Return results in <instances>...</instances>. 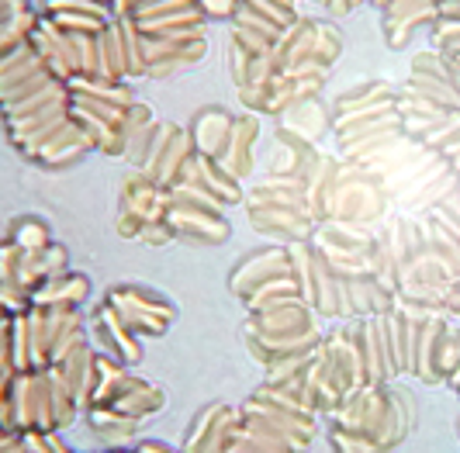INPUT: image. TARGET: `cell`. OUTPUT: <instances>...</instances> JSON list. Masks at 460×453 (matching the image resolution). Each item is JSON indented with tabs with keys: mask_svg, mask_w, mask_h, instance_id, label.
<instances>
[{
	"mask_svg": "<svg viewBox=\"0 0 460 453\" xmlns=\"http://www.w3.org/2000/svg\"><path fill=\"white\" fill-rule=\"evenodd\" d=\"M132 450L136 453H184L181 447H170V443H160V440H142Z\"/></svg>",
	"mask_w": 460,
	"mask_h": 453,
	"instance_id": "obj_13",
	"label": "cell"
},
{
	"mask_svg": "<svg viewBox=\"0 0 460 453\" xmlns=\"http://www.w3.org/2000/svg\"><path fill=\"white\" fill-rule=\"evenodd\" d=\"M104 305L118 315V322L136 336V340H149V336H163L170 329V322L177 315L173 301L163 298L153 288L142 284H118L104 295Z\"/></svg>",
	"mask_w": 460,
	"mask_h": 453,
	"instance_id": "obj_6",
	"label": "cell"
},
{
	"mask_svg": "<svg viewBox=\"0 0 460 453\" xmlns=\"http://www.w3.org/2000/svg\"><path fill=\"white\" fill-rule=\"evenodd\" d=\"M457 432H460V419H457Z\"/></svg>",
	"mask_w": 460,
	"mask_h": 453,
	"instance_id": "obj_16",
	"label": "cell"
},
{
	"mask_svg": "<svg viewBox=\"0 0 460 453\" xmlns=\"http://www.w3.org/2000/svg\"><path fill=\"white\" fill-rule=\"evenodd\" d=\"M329 432H346L367 440L377 450H394L412 430L415 408L392 385H367L346 395L329 415Z\"/></svg>",
	"mask_w": 460,
	"mask_h": 453,
	"instance_id": "obj_2",
	"label": "cell"
},
{
	"mask_svg": "<svg viewBox=\"0 0 460 453\" xmlns=\"http://www.w3.org/2000/svg\"><path fill=\"white\" fill-rule=\"evenodd\" d=\"M447 322L443 315H422L419 322V336H415V367L412 374L426 385H443L439 374V353H443V340H447Z\"/></svg>",
	"mask_w": 460,
	"mask_h": 453,
	"instance_id": "obj_10",
	"label": "cell"
},
{
	"mask_svg": "<svg viewBox=\"0 0 460 453\" xmlns=\"http://www.w3.org/2000/svg\"><path fill=\"white\" fill-rule=\"evenodd\" d=\"M93 336L101 340V353L111 357V360L125 363V367H136L142 350H138V340L118 322V315L101 301L97 315H93Z\"/></svg>",
	"mask_w": 460,
	"mask_h": 453,
	"instance_id": "obj_11",
	"label": "cell"
},
{
	"mask_svg": "<svg viewBox=\"0 0 460 453\" xmlns=\"http://www.w3.org/2000/svg\"><path fill=\"white\" fill-rule=\"evenodd\" d=\"M166 191L156 181H149L146 173L132 170L121 183V208H118V228L128 239H142L163 246L173 239V232L166 226Z\"/></svg>",
	"mask_w": 460,
	"mask_h": 453,
	"instance_id": "obj_4",
	"label": "cell"
},
{
	"mask_svg": "<svg viewBox=\"0 0 460 453\" xmlns=\"http://www.w3.org/2000/svg\"><path fill=\"white\" fill-rule=\"evenodd\" d=\"M329 443H332V453H385L367 440H357V436H346V432H329Z\"/></svg>",
	"mask_w": 460,
	"mask_h": 453,
	"instance_id": "obj_12",
	"label": "cell"
},
{
	"mask_svg": "<svg viewBox=\"0 0 460 453\" xmlns=\"http://www.w3.org/2000/svg\"><path fill=\"white\" fill-rule=\"evenodd\" d=\"M232 129H235V118H232L229 111H222V108H205V111L194 114L187 136H190V146H194L198 156L222 159L232 142Z\"/></svg>",
	"mask_w": 460,
	"mask_h": 453,
	"instance_id": "obj_9",
	"label": "cell"
},
{
	"mask_svg": "<svg viewBox=\"0 0 460 453\" xmlns=\"http://www.w3.org/2000/svg\"><path fill=\"white\" fill-rule=\"evenodd\" d=\"M91 295V280L84 273L63 271L56 277H46L35 295L28 301V308H46V312H80V305Z\"/></svg>",
	"mask_w": 460,
	"mask_h": 453,
	"instance_id": "obj_8",
	"label": "cell"
},
{
	"mask_svg": "<svg viewBox=\"0 0 460 453\" xmlns=\"http://www.w3.org/2000/svg\"><path fill=\"white\" fill-rule=\"evenodd\" d=\"M87 408H97V412H108V415H118V419H128V422L142 426L146 419H153L156 412L166 408V395H163V387L136 378L125 363L97 353Z\"/></svg>",
	"mask_w": 460,
	"mask_h": 453,
	"instance_id": "obj_3",
	"label": "cell"
},
{
	"mask_svg": "<svg viewBox=\"0 0 460 453\" xmlns=\"http://www.w3.org/2000/svg\"><path fill=\"white\" fill-rule=\"evenodd\" d=\"M235 422H239V405H226V402L205 405L194 415V422L187 426L181 450L184 453H226Z\"/></svg>",
	"mask_w": 460,
	"mask_h": 453,
	"instance_id": "obj_7",
	"label": "cell"
},
{
	"mask_svg": "<svg viewBox=\"0 0 460 453\" xmlns=\"http://www.w3.org/2000/svg\"><path fill=\"white\" fill-rule=\"evenodd\" d=\"M166 226L173 232V239H184L190 246H218L229 239V222L218 211V204L198 187H173L166 191Z\"/></svg>",
	"mask_w": 460,
	"mask_h": 453,
	"instance_id": "obj_5",
	"label": "cell"
},
{
	"mask_svg": "<svg viewBox=\"0 0 460 453\" xmlns=\"http://www.w3.org/2000/svg\"><path fill=\"white\" fill-rule=\"evenodd\" d=\"M104 453H136L132 447H111V450H104Z\"/></svg>",
	"mask_w": 460,
	"mask_h": 453,
	"instance_id": "obj_15",
	"label": "cell"
},
{
	"mask_svg": "<svg viewBox=\"0 0 460 453\" xmlns=\"http://www.w3.org/2000/svg\"><path fill=\"white\" fill-rule=\"evenodd\" d=\"M80 398L73 395L66 374L49 370H18L0 387V422L14 436L31 432H63L80 415Z\"/></svg>",
	"mask_w": 460,
	"mask_h": 453,
	"instance_id": "obj_1",
	"label": "cell"
},
{
	"mask_svg": "<svg viewBox=\"0 0 460 453\" xmlns=\"http://www.w3.org/2000/svg\"><path fill=\"white\" fill-rule=\"evenodd\" d=\"M437 18H450V22H460V0H439Z\"/></svg>",
	"mask_w": 460,
	"mask_h": 453,
	"instance_id": "obj_14",
	"label": "cell"
}]
</instances>
